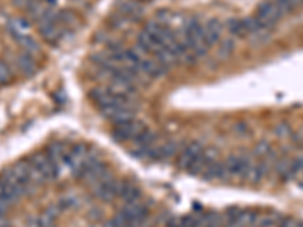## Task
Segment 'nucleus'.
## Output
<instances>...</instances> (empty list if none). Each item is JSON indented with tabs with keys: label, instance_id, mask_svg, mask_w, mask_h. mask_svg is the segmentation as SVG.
<instances>
[{
	"label": "nucleus",
	"instance_id": "30",
	"mask_svg": "<svg viewBox=\"0 0 303 227\" xmlns=\"http://www.w3.org/2000/svg\"><path fill=\"white\" fill-rule=\"evenodd\" d=\"M294 227H303V221H297V223H296V226Z\"/></svg>",
	"mask_w": 303,
	"mask_h": 227
},
{
	"label": "nucleus",
	"instance_id": "24",
	"mask_svg": "<svg viewBox=\"0 0 303 227\" xmlns=\"http://www.w3.org/2000/svg\"><path fill=\"white\" fill-rule=\"evenodd\" d=\"M58 205L61 206L63 211H69V209H73V208L77 206V199H76V197H72V196H66V197H63V199L58 202Z\"/></svg>",
	"mask_w": 303,
	"mask_h": 227
},
{
	"label": "nucleus",
	"instance_id": "9",
	"mask_svg": "<svg viewBox=\"0 0 303 227\" xmlns=\"http://www.w3.org/2000/svg\"><path fill=\"white\" fill-rule=\"evenodd\" d=\"M203 177L206 180H229L230 179L225 162H219V160L208 165V168L203 173Z\"/></svg>",
	"mask_w": 303,
	"mask_h": 227
},
{
	"label": "nucleus",
	"instance_id": "21",
	"mask_svg": "<svg viewBox=\"0 0 303 227\" xmlns=\"http://www.w3.org/2000/svg\"><path fill=\"white\" fill-rule=\"evenodd\" d=\"M14 80L12 70L5 59H0V85H9Z\"/></svg>",
	"mask_w": 303,
	"mask_h": 227
},
{
	"label": "nucleus",
	"instance_id": "13",
	"mask_svg": "<svg viewBox=\"0 0 303 227\" xmlns=\"http://www.w3.org/2000/svg\"><path fill=\"white\" fill-rule=\"evenodd\" d=\"M27 29H29V23L24 18H12L8 23V30H9V34L14 38H18L21 35H26Z\"/></svg>",
	"mask_w": 303,
	"mask_h": 227
},
{
	"label": "nucleus",
	"instance_id": "4",
	"mask_svg": "<svg viewBox=\"0 0 303 227\" xmlns=\"http://www.w3.org/2000/svg\"><path fill=\"white\" fill-rule=\"evenodd\" d=\"M252 164H253V160L247 154H230L225 160V165H226L230 179L238 177V179H243V180H246L247 171H249Z\"/></svg>",
	"mask_w": 303,
	"mask_h": 227
},
{
	"label": "nucleus",
	"instance_id": "23",
	"mask_svg": "<svg viewBox=\"0 0 303 227\" xmlns=\"http://www.w3.org/2000/svg\"><path fill=\"white\" fill-rule=\"evenodd\" d=\"M271 153V146L267 143V141H261L255 146V154L259 156V157H267L268 154Z\"/></svg>",
	"mask_w": 303,
	"mask_h": 227
},
{
	"label": "nucleus",
	"instance_id": "6",
	"mask_svg": "<svg viewBox=\"0 0 303 227\" xmlns=\"http://www.w3.org/2000/svg\"><path fill=\"white\" fill-rule=\"evenodd\" d=\"M222 32H223V23L219 18H211L203 24V35H205V41L209 47L216 46L220 38H222Z\"/></svg>",
	"mask_w": 303,
	"mask_h": 227
},
{
	"label": "nucleus",
	"instance_id": "18",
	"mask_svg": "<svg viewBox=\"0 0 303 227\" xmlns=\"http://www.w3.org/2000/svg\"><path fill=\"white\" fill-rule=\"evenodd\" d=\"M278 9L281 11V14L285 17L288 14H291L293 11H296L300 5H302V0H275Z\"/></svg>",
	"mask_w": 303,
	"mask_h": 227
},
{
	"label": "nucleus",
	"instance_id": "3",
	"mask_svg": "<svg viewBox=\"0 0 303 227\" xmlns=\"http://www.w3.org/2000/svg\"><path fill=\"white\" fill-rule=\"evenodd\" d=\"M144 129H146L144 123H141L137 118H134L131 121L115 124V127L112 131V137L118 143H126V141H131L132 143Z\"/></svg>",
	"mask_w": 303,
	"mask_h": 227
},
{
	"label": "nucleus",
	"instance_id": "2",
	"mask_svg": "<svg viewBox=\"0 0 303 227\" xmlns=\"http://www.w3.org/2000/svg\"><path fill=\"white\" fill-rule=\"evenodd\" d=\"M29 160H31L32 167L35 168V171L43 179V182H52L58 177L59 168L52 162V159L47 156L46 151H35Z\"/></svg>",
	"mask_w": 303,
	"mask_h": 227
},
{
	"label": "nucleus",
	"instance_id": "12",
	"mask_svg": "<svg viewBox=\"0 0 303 227\" xmlns=\"http://www.w3.org/2000/svg\"><path fill=\"white\" fill-rule=\"evenodd\" d=\"M227 32L235 37V38H244L247 37L246 27H244V21L243 18H229L226 21Z\"/></svg>",
	"mask_w": 303,
	"mask_h": 227
},
{
	"label": "nucleus",
	"instance_id": "27",
	"mask_svg": "<svg viewBox=\"0 0 303 227\" xmlns=\"http://www.w3.org/2000/svg\"><path fill=\"white\" fill-rule=\"evenodd\" d=\"M296 223H297V220H294V218H291V217H284V220L281 221V224L278 227H294L296 226Z\"/></svg>",
	"mask_w": 303,
	"mask_h": 227
},
{
	"label": "nucleus",
	"instance_id": "10",
	"mask_svg": "<svg viewBox=\"0 0 303 227\" xmlns=\"http://www.w3.org/2000/svg\"><path fill=\"white\" fill-rule=\"evenodd\" d=\"M46 153H47V156L52 159V162L61 170V165L66 164V157H67L69 150L66 149V146H64L63 143H53V144H50V146L47 147Z\"/></svg>",
	"mask_w": 303,
	"mask_h": 227
},
{
	"label": "nucleus",
	"instance_id": "19",
	"mask_svg": "<svg viewBox=\"0 0 303 227\" xmlns=\"http://www.w3.org/2000/svg\"><path fill=\"white\" fill-rule=\"evenodd\" d=\"M233 50H235V41L227 38V40H223L220 43V46L217 49V56L220 59H226L227 56H230L233 53Z\"/></svg>",
	"mask_w": 303,
	"mask_h": 227
},
{
	"label": "nucleus",
	"instance_id": "20",
	"mask_svg": "<svg viewBox=\"0 0 303 227\" xmlns=\"http://www.w3.org/2000/svg\"><path fill=\"white\" fill-rule=\"evenodd\" d=\"M303 174V156H299L297 159L291 160V167H290V171H288V176L285 180H293V179H297Z\"/></svg>",
	"mask_w": 303,
	"mask_h": 227
},
{
	"label": "nucleus",
	"instance_id": "8",
	"mask_svg": "<svg viewBox=\"0 0 303 227\" xmlns=\"http://www.w3.org/2000/svg\"><path fill=\"white\" fill-rule=\"evenodd\" d=\"M140 69H141V72H143V75L144 76H149L150 79H158V77H162V76L165 75L168 70L164 67V66H161L155 58H149V56H146L143 61H141V64H140Z\"/></svg>",
	"mask_w": 303,
	"mask_h": 227
},
{
	"label": "nucleus",
	"instance_id": "11",
	"mask_svg": "<svg viewBox=\"0 0 303 227\" xmlns=\"http://www.w3.org/2000/svg\"><path fill=\"white\" fill-rule=\"evenodd\" d=\"M284 220V215L281 212H267V214H258L256 221L253 227H278Z\"/></svg>",
	"mask_w": 303,
	"mask_h": 227
},
{
	"label": "nucleus",
	"instance_id": "1",
	"mask_svg": "<svg viewBox=\"0 0 303 227\" xmlns=\"http://www.w3.org/2000/svg\"><path fill=\"white\" fill-rule=\"evenodd\" d=\"M282 14L278 9L276 3L273 0H267L258 5L256 12H255V18L258 20L259 26L262 27V30H270L273 29L281 20H282Z\"/></svg>",
	"mask_w": 303,
	"mask_h": 227
},
{
	"label": "nucleus",
	"instance_id": "7",
	"mask_svg": "<svg viewBox=\"0 0 303 227\" xmlns=\"http://www.w3.org/2000/svg\"><path fill=\"white\" fill-rule=\"evenodd\" d=\"M15 64H17V69L20 70V73L23 76L32 77L34 75H37V72H38V64H37L34 55H31V53L23 52V53L17 55Z\"/></svg>",
	"mask_w": 303,
	"mask_h": 227
},
{
	"label": "nucleus",
	"instance_id": "16",
	"mask_svg": "<svg viewBox=\"0 0 303 227\" xmlns=\"http://www.w3.org/2000/svg\"><path fill=\"white\" fill-rule=\"evenodd\" d=\"M15 40H17V44H20L21 49H23L26 53L35 55V53L40 52V44H38L32 37H29V35H21V37H18V38H15Z\"/></svg>",
	"mask_w": 303,
	"mask_h": 227
},
{
	"label": "nucleus",
	"instance_id": "29",
	"mask_svg": "<svg viewBox=\"0 0 303 227\" xmlns=\"http://www.w3.org/2000/svg\"><path fill=\"white\" fill-rule=\"evenodd\" d=\"M299 185H300V188L303 189V174L299 177Z\"/></svg>",
	"mask_w": 303,
	"mask_h": 227
},
{
	"label": "nucleus",
	"instance_id": "22",
	"mask_svg": "<svg viewBox=\"0 0 303 227\" xmlns=\"http://www.w3.org/2000/svg\"><path fill=\"white\" fill-rule=\"evenodd\" d=\"M32 223L35 224V227H55L56 218L53 215H50L49 212H43L41 215H38L35 220H32Z\"/></svg>",
	"mask_w": 303,
	"mask_h": 227
},
{
	"label": "nucleus",
	"instance_id": "31",
	"mask_svg": "<svg viewBox=\"0 0 303 227\" xmlns=\"http://www.w3.org/2000/svg\"><path fill=\"white\" fill-rule=\"evenodd\" d=\"M302 149H303V143H302Z\"/></svg>",
	"mask_w": 303,
	"mask_h": 227
},
{
	"label": "nucleus",
	"instance_id": "26",
	"mask_svg": "<svg viewBox=\"0 0 303 227\" xmlns=\"http://www.w3.org/2000/svg\"><path fill=\"white\" fill-rule=\"evenodd\" d=\"M34 2H37V0H12V5L15 6V8H21V9H27Z\"/></svg>",
	"mask_w": 303,
	"mask_h": 227
},
{
	"label": "nucleus",
	"instance_id": "17",
	"mask_svg": "<svg viewBox=\"0 0 303 227\" xmlns=\"http://www.w3.org/2000/svg\"><path fill=\"white\" fill-rule=\"evenodd\" d=\"M202 227H225L223 215L219 212H208L202 217Z\"/></svg>",
	"mask_w": 303,
	"mask_h": 227
},
{
	"label": "nucleus",
	"instance_id": "28",
	"mask_svg": "<svg viewBox=\"0 0 303 227\" xmlns=\"http://www.w3.org/2000/svg\"><path fill=\"white\" fill-rule=\"evenodd\" d=\"M0 227H9V221L6 217H0Z\"/></svg>",
	"mask_w": 303,
	"mask_h": 227
},
{
	"label": "nucleus",
	"instance_id": "14",
	"mask_svg": "<svg viewBox=\"0 0 303 227\" xmlns=\"http://www.w3.org/2000/svg\"><path fill=\"white\" fill-rule=\"evenodd\" d=\"M58 23L67 30V29H75L77 26V15L75 12L69 9H63L58 12Z\"/></svg>",
	"mask_w": 303,
	"mask_h": 227
},
{
	"label": "nucleus",
	"instance_id": "15",
	"mask_svg": "<svg viewBox=\"0 0 303 227\" xmlns=\"http://www.w3.org/2000/svg\"><path fill=\"white\" fill-rule=\"evenodd\" d=\"M20 202V199L2 182V179H0V203L2 205H5V206H8V208H12L14 205H17Z\"/></svg>",
	"mask_w": 303,
	"mask_h": 227
},
{
	"label": "nucleus",
	"instance_id": "25",
	"mask_svg": "<svg viewBox=\"0 0 303 227\" xmlns=\"http://www.w3.org/2000/svg\"><path fill=\"white\" fill-rule=\"evenodd\" d=\"M275 134H276L279 138H285V137L291 135V129H290L288 124H279V126H276Z\"/></svg>",
	"mask_w": 303,
	"mask_h": 227
},
{
	"label": "nucleus",
	"instance_id": "5",
	"mask_svg": "<svg viewBox=\"0 0 303 227\" xmlns=\"http://www.w3.org/2000/svg\"><path fill=\"white\" fill-rule=\"evenodd\" d=\"M203 151V146L202 143L199 141H191L188 143L180 153H179V157H177V167L180 170H188L191 167V164L200 156V153Z\"/></svg>",
	"mask_w": 303,
	"mask_h": 227
}]
</instances>
